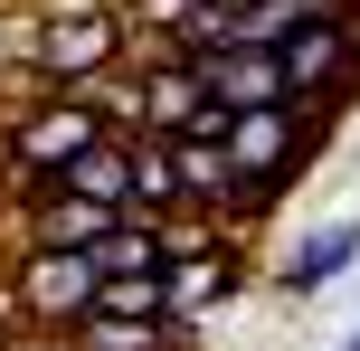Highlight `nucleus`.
<instances>
[{
    "label": "nucleus",
    "mask_w": 360,
    "mask_h": 351,
    "mask_svg": "<svg viewBox=\"0 0 360 351\" xmlns=\"http://www.w3.org/2000/svg\"><path fill=\"white\" fill-rule=\"evenodd\" d=\"M313 143H323V114L304 105H247L228 124V181H237V219L228 228H256L275 200H285L294 181H304Z\"/></svg>",
    "instance_id": "obj_1"
},
{
    "label": "nucleus",
    "mask_w": 360,
    "mask_h": 351,
    "mask_svg": "<svg viewBox=\"0 0 360 351\" xmlns=\"http://www.w3.org/2000/svg\"><path fill=\"white\" fill-rule=\"evenodd\" d=\"M95 143H105V114H95L76 86H48L38 105H19L10 124H0V171H10L19 200H38V190H57Z\"/></svg>",
    "instance_id": "obj_2"
},
{
    "label": "nucleus",
    "mask_w": 360,
    "mask_h": 351,
    "mask_svg": "<svg viewBox=\"0 0 360 351\" xmlns=\"http://www.w3.org/2000/svg\"><path fill=\"white\" fill-rule=\"evenodd\" d=\"M133 57V19L114 0H38L29 19V67L48 86H95Z\"/></svg>",
    "instance_id": "obj_3"
},
{
    "label": "nucleus",
    "mask_w": 360,
    "mask_h": 351,
    "mask_svg": "<svg viewBox=\"0 0 360 351\" xmlns=\"http://www.w3.org/2000/svg\"><path fill=\"white\" fill-rule=\"evenodd\" d=\"M275 67H285V105H304V114H342L351 95H360V19L294 29L285 48H275Z\"/></svg>",
    "instance_id": "obj_4"
},
{
    "label": "nucleus",
    "mask_w": 360,
    "mask_h": 351,
    "mask_svg": "<svg viewBox=\"0 0 360 351\" xmlns=\"http://www.w3.org/2000/svg\"><path fill=\"white\" fill-rule=\"evenodd\" d=\"M10 323H29V333H57L67 342L76 323L95 314V266L86 257H57V247H29V257L10 266Z\"/></svg>",
    "instance_id": "obj_5"
},
{
    "label": "nucleus",
    "mask_w": 360,
    "mask_h": 351,
    "mask_svg": "<svg viewBox=\"0 0 360 351\" xmlns=\"http://www.w3.org/2000/svg\"><path fill=\"white\" fill-rule=\"evenodd\" d=\"M360 266V219H323V228H304V238L285 247V257H275V285H285V295H323V285H342Z\"/></svg>",
    "instance_id": "obj_6"
},
{
    "label": "nucleus",
    "mask_w": 360,
    "mask_h": 351,
    "mask_svg": "<svg viewBox=\"0 0 360 351\" xmlns=\"http://www.w3.org/2000/svg\"><path fill=\"white\" fill-rule=\"evenodd\" d=\"M190 67H199V86H209V105H228V114L285 105V67H275V48H209V57H190Z\"/></svg>",
    "instance_id": "obj_7"
},
{
    "label": "nucleus",
    "mask_w": 360,
    "mask_h": 351,
    "mask_svg": "<svg viewBox=\"0 0 360 351\" xmlns=\"http://www.w3.org/2000/svg\"><path fill=\"white\" fill-rule=\"evenodd\" d=\"M19 219H29V247H57V257H86L95 238H114V209L76 200V190H38L19 200Z\"/></svg>",
    "instance_id": "obj_8"
},
{
    "label": "nucleus",
    "mask_w": 360,
    "mask_h": 351,
    "mask_svg": "<svg viewBox=\"0 0 360 351\" xmlns=\"http://www.w3.org/2000/svg\"><path fill=\"white\" fill-rule=\"evenodd\" d=\"M171 162H180V209H209V219H237L228 143H199V133H180V143H171Z\"/></svg>",
    "instance_id": "obj_9"
},
{
    "label": "nucleus",
    "mask_w": 360,
    "mask_h": 351,
    "mask_svg": "<svg viewBox=\"0 0 360 351\" xmlns=\"http://www.w3.org/2000/svg\"><path fill=\"white\" fill-rule=\"evenodd\" d=\"M57 190H76V200H95V209H114V219H133V133H105V143H95Z\"/></svg>",
    "instance_id": "obj_10"
},
{
    "label": "nucleus",
    "mask_w": 360,
    "mask_h": 351,
    "mask_svg": "<svg viewBox=\"0 0 360 351\" xmlns=\"http://www.w3.org/2000/svg\"><path fill=\"white\" fill-rule=\"evenodd\" d=\"M162 285H171V314H180V323H199V314H209V304H228L237 285H247V257H237V247H209V257L171 266Z\"/></svg>",
    "instance_id": "obj_11"
},
{
    "label": "nucleus",
    "mask_w": 360,
    "mask_h": 351,
    "mask_svg": "<svg viewBox=\"0 0 360 351\" xmlns=\"http://www.w3.org/2000/svg\"><path fill=\"white\" fill-rule=\"evenodd\" d=\"M86 266H95V285L105 276H162V228L152 219H114V238H95Z\"/></svg>",
    "instance_id": "obj_12"
},
{
    "label": "nucleus",
    "mask_w": 360,
    "mask_h": 351,
    "mask_svg": "<svg viewBox=\"0 0 360 351\" xmlns=\"http://www.w3.org/2000/svg\"><path fill=\"white\" fill-rule=\"evenodd\" d=\"M180 209V162L162 133H133V219H171Z\"/></svg>",
    "instance_id": "obj_13"
},
{
    "label": "nucleus",
    "mask_w": 360,
    "mask_h": 351,
    "mask_svg": "<svg viewBox=\"0 0 360 351\" xmlns=\"http://www.w3.org/2000/svg\"><path fill=\"white\" fill-rule=\"evenodd\" d=\"M95 314H114V323H171V285L162 276H105L95 285Z\"/></svg>",
    "instance_id": "obj_14"
},
{
    "label": "nucleus",
    "mask_w": 360,
    "mask_h": 351,
    "mask_svg": "<svg viewBox=\"0 0 360 351\" xmlns=\"http://www.w3.org/2000/svg\"><path fill=\"white\" fill-rule=\"evenodd\" d=\"M10 351H67V342H57V333H19Z\"/></svg>",
    "instance_id": "obj_15"
},
{
    "label": "nucleus",
    "mask_w": 360,
    "mask_h": 351,
    "mask_svg": "<svg viewBox=\"0 0 360 351\" xmlns=\"http://www.w3.org/2000/svg\"><path fill=\"white\" fill-rule=\"evenodd\" d=\"M10 342H19V333H10V304H0V351H10Z\"/></svg>",
    "instance_id": "obj_16"
},
{
    "label": "nucleus",
    "mask_w": 360,
    "mask_h": 351,
    "mask_svg": "<svg viewBox=\"0 0 360 351\" xmlns=\"http://www.w3.org/2000/svg\"><path fill=\"white\" fill-rule=\"evenodd\" d=\"M342 351H360V314H351V333H342Z\"/></svg>",
    "instance_id": "obj_17"
}]
</instances>
